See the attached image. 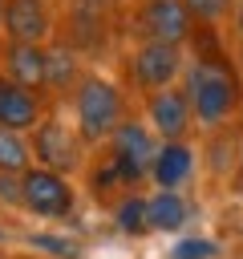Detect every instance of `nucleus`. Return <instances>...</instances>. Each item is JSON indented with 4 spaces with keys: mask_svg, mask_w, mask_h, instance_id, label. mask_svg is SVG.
<instances>
[{
    "mask_svg": "<svg viewBox=\"0 0 243 259\" xmlns=\"http://www.w3.org/2000/svg\"><path fill=\"white\" fill-rule=\"evenodd\" d=\"M178 85H182V93L190 101V113H194V130L198 134H211V130L231 125L239 117V109H243V77H239L231 53L219 49L215 28H207V40L194 53V61H186Z\"/></svg>",
    "mask_w": 243,
    "mask_h": 259,
    "instance_id": "f257e3e1",
    "label": "nucleus"
},
{
    "mask_svg": "<svg viewBox=\"0 0 243 259\" xmlns=\"http://www.w3.org/2000/svg\"><path fill=\"white\" fill-rule=\"evenodd\" d=\"M65 101H69V121L77 125V134L85 138L89 150L105 146V142L113 138V130H117L126 117H134V113H130V93H126V85L113 81L109 73H97V69H89Z\"/></svg>",
    "mask_w": 243,
    "mask_h": 259,
    "instance_id": "f03ea898",
    "label": "nucleus"
},
{
    "mask_svg": "<svg viewBox=\"0 0 243 259\" xmlns=\"http://www.w3.org/2000/svg\"><path fill=\"white\" fill-rule=\"evenodd\" d=\"M117 24L130 45L134 40H166V45L186 49L198 32V20L190 16V8L182 0H126Z\"/></svg>",
    "mask_w": 243,
    "mask_h": 259,
    "instance_id": "7ed1b4c3",
    "label": "nucleus"
},
{
    "mask_svg": "<svg viewBox=\"0 0 243 259\" xmlns=\"http://www.w3.org/2000/svg\"><path fill=\"white\" fill-rule=\"evenodd\" d=\"M186 69V49L166 45V40H134L122 57V77H126V93L150 97L166 85H178Z\"/></svg>",
    "mask_w": 243,
    "mask_h": 259,
    "instance_id": "20e7f679",
    "label": "nucleus"
},
{
    "mask_svg": "<svg viewBox=\"0 0 243 259\" xmlns=\"http://www.w3.org/2000/svg\"><path fill=\"white\" fill-rule=\"evenodd\" d=\"M28 146H32V162L36 166H45V170H57V174H65V178H81L85 174V166H89V146H85V138L77 134V125L65 117V113H57V105L40 117V125L28 134Z\"/></svg>",
    "mask_w": 243,
    "mask_h": 259,
    "instance_id": "39448f33",
    "label": "nucleus"
},
{
    "mask_svg": "<svg viewBox=\"0 0 243 259\" xmlns=\"http://www.w3.org/2000/svg\"><path fill=\"white\" fill-rule=\"evenodd\" d=\"M20 202H24V214L40 223H65L77 214L81 190H77V178H65L45 166H28L20 174Z\"/></svg>",
    "mask_w": 243,
    "mask_h": 259,
    "instance_id": "423d86ee",
    "label": "nucleus"
},
{
    "mask_svg": "<svg viewBox=\"0 0 243 259\" xmlns=\"http://www.w3.org/2000/svg\"><path fill=\"white\" fill-rule=\"evenodd\" d=\"M122 36V24L117 16H105V12H85V8H61V24H57V40H65L73 53H81L85 61H101L113 40Z\"/></svg>",
    "mask_w": 243,
    "mask_h": 259,
    "instance_id": "0eeeda50",
    "label": "nucleus"
},
{
    "mask_svg": "<svg viewBox=\"0 0 243 259\" xmlns=\"http://www.w3.org/2000/svg\"><path fill=\"white\" fill-rule=\"evenodd\" d=\"M61 24L57 0H4L0 16V40L12 45H49Z\"/></svg>",
    "mask_w": 243,
    "mask_h": 259,
    "instance_id": "6e6552de",
    "label": "nucleus"
},
{
    "mask_svg": "<svg viewBox=\"0 0 243 259\" xmlns=\"http://www.w3.org/2000/svg\"><path fill=\"white\" fill-rule=\"evenodd\" d=\"M142 117L158 134V142H190V134H194V113H190L182 85H166V89L142 97Z\"/></svg>",
    "mask_w": 243,
    "mask_h": 259,
    "instance_id": "1a4fd4ad",
    "label": "nucleus"
},
{
    "mask_svg": "<svg viewBox=\"0 0 243 259\" xmlns=\"http://www.w3.org/2000/svg\"><path fill=\"white\" fill-rule=\"evenodd\" d=\"M53 105H57L53 97H45V93H36V89L12 81L8 73H0V125H4V130L32 134V130L40 125V117H45Z\"/></svg>",
    "mask_w": 243,
    "mask_h": 259,
    "instance_id": "9d476101",
    "label": "nucleus"
},
{
    "mask_svg": "<svg viewBox=\"0 0 243 259\" xmlns=\"http://www.w3.org/2000/svg\"><path fill=\"white\" fill-rule=\"evenodd\" d=\"M198 150L190 142H162L150 162V186L154 190H186V182L198 174Z\"/></svg>",
    "mask_w": 243,
    "mask_h": 259,
    "instance_id": "9b49d317",
    "label": "nucleus"
},
{
    "mask_svg": "<svg viewBox=\"0 0 243 259\" xmlns=\"http://www.w3.org/2000/svg\"><path fill=\"white\" fill-rule=\"evenodd\" d=\"M0 73H8L12 81L45 93L49 49H45V45H12V40H0ZM45 97H49V93H45Z\"/></svg>",
    "mask_w": 243,
    "mask_h": 259,
    "instance_id": "f8f14e48",
    "label": "nucleus"
},
{
    "mask_svg": "<svg viewBox=\"0 0 243 259\" xmlns=\"http://www.w3.org/2000/svg\"><path fill=\"white\" fill-rule=\"evenodd\" d=\"M194 219V202L182 190H150L146 194V223L150 235H178Z\"/></svg>",
    "mask_w": 243,
    "mask_h": 259,
    "instance_id": "ddd939ff",
    "label": "nucleus"
},
{
    "mask_svg": "<svg viewBox=\"0 0 243 259\" xmlns=\"http://www.w3.org/2000/svg\"><path fill=\"white\" fill-rule=\"evenodd\" d=\"M49 49V77H45V93L53 97V101H65L73 89H77V81L89 73V61L81 57V53H73L65 40H49L45 45Z\"/></svg>",
    "mask_w": 243,
    "mask_h": 259,
    "instance_id": "4468645a",
    "label": "nucleus"
},
{
    "mask_svg": "<svg viewBox=\"0 0 243 259\" xmlns=\"http://www.w3.org/2000/svg\"><path fill=\"white\" fill-rule=\"evenodd\" d=\"M239 142H243V134H235L231 125L202 134L198 166H202V170H207L215 182H231V174H235V162H239Z\"/></svg>",
    "mask_w": 243,
    "mask_h": 259,
    "instance_id": "2eb2a0df",
    "label": "nucleus"
},
{
    "mask_svg": "<svg viewBox=\"0 0 243 259\" xmlns=\"http://www.w3.org/2000/svg\"><path fill=\"white\" fill-rule=\"evenodd\" d=\"M109 214H113V227H117L122 235H150V223H146V194H142V190L122 194V198L109 206Z\"/></svg>",
    "mask_w": 243,
    "mask_h": 259,
    "instance_id": "dca6fc26",
    "label": "nucleus"
},
{
    "mask_svg": "<svg viewBox=\"0 0 243 259\" xmlns=\"http://www.w3.org/2000/svg\"><path fill=\"white\" fill-rule=\"evenodd\" d=\"M28 166H36L32 162V146H28V134L0 125V174H24Z\"/></svg>",
    "mask_w": 243,
    "mask_h": 259,
    "instance_id": "f3484780",
    "label": "nucleus"
},
{
    "mask_svg": "<svg viewBox=\"0 0 243 259\" xmlns=\"http://www.w3.org/2000/svg\"><path fill=\"white\" fill-rule=\"evenodd\" d=\"M186 8H190V16L198 20V28H219V24H227V16H231V8H235V0H182Z\"/></svg>",
    "mask_w": 243,
    "mask_h": 259,
    "instance_id": "a211bd4d",
    "label": "nucleus"
},
{
    "mask_svg": "<svg viewBox=\"0 0 243 259\" xmlns=\"http://www.w3.org/2000/svg\"><path fill=\"white\" fill-rule=\"evenodd\" d=\"M28 247L45 251V259H81V243H73L65 235H32Z\"/></svg>",
    "mask_w": 243,
    "mask_h": 259,
    "instance_id": "6ab92c4d",
    "label": "nucleus"
},
{
    "mask_svg": "<svg viewBox=\"0 0 243 259\" xmlns=\"http://www.w3.org/2000/svg\"><path fill=\"white\" fill-rule=\"evenodd\" d=\"M170 259H219V243L207 235H186L170 247Z\"/></svg>",
    "mask_w": 243,
    "mask_h": 259,
    "instance_id": "aec40b11",
    "label": "nucleus"
},
{
    "mask_svg": "<svg viewBox=\"0 0 243 259\" xmlns=\"http://www.w3.org/2000/svg\"><path fill=\"white\" fill-rule=\"evenodd\" d=\"M0 206L24 214V202H20V174H0Z\"/></svg>",
    "mask_w": 243,
    "mask_h": 259,
    "instance_id": "412c9836",
    "label": "nucleus"
},
{
    "mask_svg": "<svg viewBox=\"0 0 243 259\" xmlns=\"http://www.w3.org/2000/svg\"><path fill=\"white\" fill-rule=\"evenodd\" d=\"M69 8H85V12H105V16H122L126 0H65Z\"/></svg>",
    "mask_w": 243,
    "mask_h": 259,
    "instance_id": "4be33fe9",
    "label": "nucleus"
},
{
    "mask_svg": "<svg viewBox=\"0 0 243 259\" xmlns=\"http://www.w3.org/2000/svg\"><path fill=\"white\" fill-rule=\"evenodd\" d=\"M227 24H231V40H235V49H239V57H243V0H235Z\"/></svg>",
    "mask_w": 243,
    "mask_h": 259,
    "instance_id": "5701e85b",
    "label": "nucleus"
},
{
    "mask_svg": "<svg viewBox=\"0 0 243 259\" xmlns=\"http://www.w3.org/2000/svg\"><path fill=\"white\" fill-rule=\"evenodd\" d=\"M227 186H231V194H235V198H243V142H239V162H235V174H231V182H227Z\"/></svg>",
    "mask_w": 243,
    "mask_h": 259,
    "instance_id": "b1692460",
    "label": "nucleus"
},
{
    "mask_svg": "<svg viewBox=\"0 0 243 259\" xmlns=\"http://www.w3.org/2000/svg\"><path fill=\"white\" fill-rule=\"evenodd\" d=\"M0 259H16V255H12V251H4V247H0Z\"/></svg>",
    "mask_w": 243,
    "mask_h": 259,
    "instance_id": "393cba45",
    "label": "nucleus"
},
{
    "mask_svg": "<svg viewBox=\"0 0 243 259\" xmlns=\"http://www.w3.org/2000/svg\"><path fill=\"white\" fill-rule=\"evenodd\" d=\"M16 259H45V255H16Z\"/></svg>",
    "mask_w": 243,
    "mask_h": 259,
    "instance_id": "a878e982",
    "label": "nucleus"
},
{
    "mask_svg": "<svg viewBox=\"0 0 243 259\" xmlns=\"http://www.w3.org/2000/svg\"><path fill=\"white\" fill-rule=\"evenodd\" d=\"M0 16H4V0H0Z\"/></svg>",
    "mask_w": 243,
    "mask_h": 259,
    "instance_id": "bb28decb",
    "label": "nucleus"
},
{
    "mask_svg": "<svg viewBox=\"0 0 243 259\" xmlns=\"http://www.w3.org/2000/svg\"><path fill=\"white\" fill-rule=\"evenodd\" d=\"M239 117H243V109H239Z\"/></svg>",
    "mask_w": 243,
    "mask_h": 259,
    "instance_id": "cd10ccee",
    "label": "nucleus"
}]
</instances>
